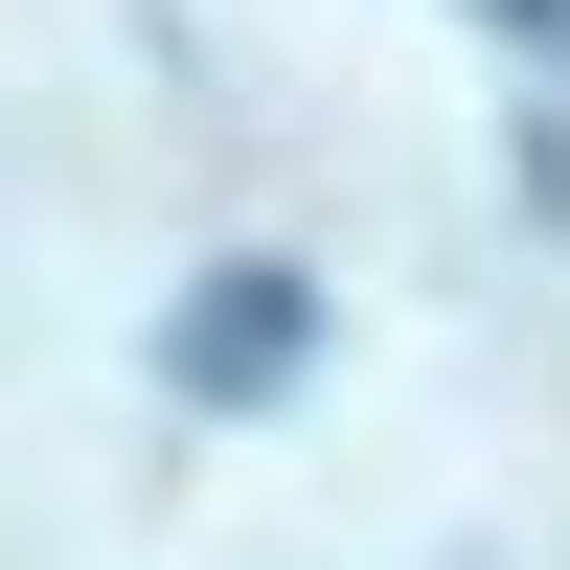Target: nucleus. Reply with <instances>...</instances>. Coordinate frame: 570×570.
<instances>
[{"label":"nucleus","mask_w":570,"mask_h":570,"mask_svg":"<svg viewBox=\"0 0 570 570\" xmlns=\"http://www.w3.org/2000/svg\"><path fill=\"white\" fill-rule=\"evenodd\" d=\"M297 365V274H228V297H183V389H274Z\"/></svg>","instance_id":"1"}]
</instances>
